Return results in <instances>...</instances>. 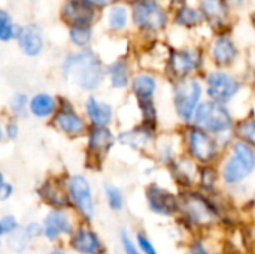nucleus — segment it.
Masks as SVG:
<instances>
[{
  "label": "nucleus",
  "instance_id": "23",
  "mask_svg": "<svg viewBox=\"0 0 255 254\" xmlns=\"http://www.w3.org/2000/svg\"><path fill=\"white\" fill-rule=\"evenodd\" d=\"M151 133H152V130L149 129V124H145V126L136 127L134 130L124 132V133L120 136V141H121L124 145H130V147H142V145H145V144L149 141Z\"/></svg>",
  "mask_w": 255,
  "mask_h": 254
},
{
  "label": "nucleus",
  "instance_id": "19",
  "mask_svg": "<svg viewBox=\"0 0 255 254\" xmlns=\"http://www.w3.org/2000/svg\"><path fill=\"white\" fill-rule=\"evenodd\" d=\"M28 111L36 117V118H48L52 114H57V102L51 94L46 93H39L34 94L30 99V108Z\"/></svg>",
  "mask_w": 255,
  "mask_h": 254
},
{
  "label": "nucleus",
  "instance_id": "4",
  "mask_svg": "<svg viewBox=\"0 0 255 254\" xmlns=\"http://www.w3.org/2000/svg\"><path fill=\"white\" fill-rule=\"evenodd\" d=\"M202 97V85L196 79H182L175 87L173 93V103L178 117L185 121L191 123L194 120L196 111L200 106Z\"/></svg>",
  "mask_w": 255,
  "mask_h": 254
},
{
  "label": "nucleus",
  "instance_id": "16",
  "mask_svg": "<svg viewBox=\"0 0 255 254\" xmlns=\"http://www.w3.org/2000/svg\"><path fill=\"white\" fill-rule=\"evenodd\" d=\"M63 15L73 25L87 27L93 18V9L87 3H81L78 0H69L64 6Z\"/></svg>",
  "mask_w": 255,
  "mask_h": 254
},
{
  "label": "nucleus",
  "instance_id": "29",
  "mask_svg": "<svg viewBox=\"0 0 255 254\" xmlns=\"http://www.w3.org/2000/svg\"><path fill=\"white\" fill-rule=\"evenodd\" d=\"M70 39L78 46H85L91 39V31L88 27L84 25H73L70 28Z\"/></svg>",
  "mask_w": 255,
  "mask_h": 254
},
{
  "label": "nucleus",
  "instance_id": "5",
  "mask_svg": "<svg viewBox=\"0 0 255 254\" xmlns=\"http://www.w3.org/2000/svg\"><path fill=\"white\" fill-rule=\"evenodd\" d=\"M67 193L78 213L85 220H91L94 217V199L88 180L79 174L72 175L67 180Z\"/></svg>",
  "mask_w": 255,
  "mask_h": 254
},
{
  "label": "nucleus",
  "instance_id": "39",
  "mask_svg": "<svg viewBox=\"0 0 255 254\" xmlns=\"http://www.w3.org/2000/svg\"><path fill=\"white\" fill-rule=\"evenodd\" d=\"M4 133L9 139H16L19 135V127L15 121H9L4 127Z\"/></svg>",
  "mask_w": 255,
  "mask_h": 254
},
{
  "label": "nucleus",
  "instance_id": "3",
  "mask_svg": "<svg viewBox=\"0 0 255 254\" xmlns=\"http://www.w3.org/2000/svg\"><path fill=\"white\" fill-rule=\"evenodd\" d=\"M194 127H199L211 135H223L233 126V118L229 109L218 102H203L196 111Z\"/></svg>",
  "mask_w": 255,
  "mask_h": 254
},
{
  "label": "nucleus",
  "instance_id": "34",
  "mask_svg": "<svg viewBox=\"0 0 255 254\" xmlns=\"http://www.w3.org/2000/svg\"><path fill=\"white\" fill-rule=\"evenodd\" d=\"M13 36V25L6 12H0V39L9 40Z\"/></svg>",
  "mask_w": 255,
  "mask_h": 254
},
{
  "label": "nucleus",
  "instance_id": "27",
  "mask_svg": "<svg viewBox=\"0 0 255 254\" xmlns=\"http://www.w3.org/2000/svg\"><path fill=\"white\" fill-rule=\"evenodd\" d=\"M31 237L28 235V232L24 229H18L16 232H13L12 235H9V247L16 252V253H21L22 250H25L27 244L30 243Z\"/></svg>",
  "mask_w": 255,
  "mask_h": 254
},
{
  "label": "nucleus",
  "instance_id": "10",
  "mask_svg": "<svg viewBox=\"0 0 255 254\" xmlns=\"http://www.w3.org/2000/svg\"><path fill=\"white\" fill-rule=\"evenodd\" d=\"M133 16L137 25L148 30H158L166 24V15L154 0L139 1L134 7Z\"/></svg>",
  "mask_w": 255,
  "mask_h": 254
},
{
  "label": "nucleus",
  "instance_id": "40",
  "mask_svg": "<svg viewBox=\"0 0 255 254\" xmlns=\"http://www.w3.org/2000/svg\"><path fill=\"white\" fill-rule=\"evenodd\" d=\"M190 254H209V253H208V250L205 249V246H203V244H200V243H194V244L191 246V249H190Z\"/></svg>",
  "mask_w": 255,
  "mask_h": 254
},
{
  "label": "nucleus",
  "instance_id": "36",
  "mask_svg": "<svg viewBox=\"0 0 255 254\" xmlns=\"http://www.w3.org/2000/svg\"><path fill=\"white\" fill-rule=\"evenodd\" d=\"M136 241H137V246H139L142 254H158L157 249L154 247V244L151 243V240L145 234L139 232L136 237Z\"/></svg>",
  "mask_w": 255,
  "mask_h": 254
},
{
  "label": "nucleus",
  "instance_id": "24",
  "mask_svg": "<svg viewBox=\"0 0 255 254\" xmlns=\"http://www.w3.org/2000/svg\"><path fill=\"white\" fill-rule=\"evenodd\" d=\"M109 76L114 88H124L128 84V72L123 61H117L109 67Z\"/></svg>",
  "mask_w": 255,
  "mask_h": 254
},
{
  "label": "nucleus",
  "instance_id": "42",
  "mask_svg": "<svg viewBox=\"0 0 255 254\" xmlns=\"http://www.w3.org/2000/svg\"><path fill=\"white\" fill-rule=\"evenodd\" d=\"M51 254H69V253H66V252H61V250H54V252H52Z\"/></svg>",
  "mask_w": 255,
  "mask_h": 254
},
{
  "label": "nucleus",
  "instance_id": "43",
  "mask_svg": "<svg viewBox=\"0 0 255 254\" xmlns=\"http://www.w3.org/2000/svg\"><path fill=\"white\" fill-rule=\"evenodd\" d=\"M253 19H254V24H255V13H254V16H253Z\"/></svg>",
  "mask_w": 255,
  "mask_h": 254
},
{
  "label": "nucleus",
  "instance_id": "14",
  "mask_svg": "<svg viewBox=\"0 0 255 254\" xmlns=\"http://www.w3.org/2000/svg\"><path fill=\"white\" fill-rule=\"evenodd\" d=\"M115 144V136L108 127H93L88 135V154L94 159L102 160L112 145Z\"/></svg>",
  "mask_w": 255,
  "mask_h": 254
},
{
  "label": "nucleus",
  "instance_id": "20",
  "mask_svg": "<svg viewBox=\"0 0 255 254\" xmlns=\"http://www.w3.org/2000/svg\"><path fill=\"white\" fill-rule=\"evenodd\" d=\"M39 195L45 199L46 204H49L51 207H54L55 210H61L66 208L70 204V198L69 193H64L58 189L57 184H54L52 181H46L40 189H39Z\"/></svg>",
  "mask_w": 255,
  "mask_h": 254
},
{
  "label": "nucleus",
  "instance_id": "32",
  "mask_svg": "<svg viewBox=\"0 0 255 254\" xmlns=\"http://www.w3.org/2000/svg\"><path fill=\"white\" fill-rule=\"evenodd\" d=\"M127 22V12L124 7H114L109 15V24L112 28L120 30L126 25Z\"/></svg>",
  "mask_w": 255,
  "mask_h": 254
},
{
  "label": "nucleus",
  "instance_id": "38",
  "mask_svg": "<svg viewBox=\"0 0 255 254\" xmlns=\"http://www.w3.org/2000/svg\"><path fill=\"white\" fill-rule=\"evenodd\" d=\"M215 178H217L215 172H214V171H211L209 168H206V169H203V171H202V184H203V186H206V187H212V186L215 184Z\"/></svg>",
  "mask_w": 255,
  "mask_h": 254
},
{
  "label": "nucleus",
  "instance_id": "18",
  "mask_svg": "<svg viewBox=\"0 0 255 254\" xmlns=\"http://www.w3.org/2000/svg\"><path fill=\"white\" fill-rule=\"evenodd\" d=\"M199 66V55H196L193 51H181L175 52L170 58V67L173 73L179 78L187 76Z\"/></svg>",
  "mask_w": 255,
  "mask_h": 254
},
{
  "label": "nucleus",
  "instance_id": "11",
  "mask_svg": "<svg viewBox=\"0 0 255 254\" xmlns=\"http://www.w3.org/2000/svg\"><path fill=\"white\" fill-rule=\"evenodd\" d=\"M42 228H43V237L49 241H55L61 235L73 234L72 222L67 217V214L63 213L61 210L49 211L42 222Z\"/></svg>",
  "mask_w": 255,
  "mask_h": 254
},
{
  "label": "nucleus",
  "instance_id": "28",
  "mask_svg": "<svg viewBox=\"0 0 255 254\" xmlns=\"http://www.w3.org/2000/svg\"><path fill=\"white\" fill-rule=\"evenodd\" d=\"M238 133L244 139V142H247L248 145L255 148V120L242 121L238 126Z\"/></svg>",
  "mask_w": 255,
  "mask_h": 254
},
{
  "label": "nucleus",
  "instance_id": "7",
  "mask_svg": "<svg viewBox=\"0 0 255 254\" xmlns=\"http://www.w3.org/2000/svg\"><path fill=\"white\" fill-rule=\"evenodd\" d=\"M181 207L184 210L185 217L194 225L206 226V225H211L217 217L215 208L203 196L197 193L185 195L182 201L179 202V208Z\"/></svg>",
  "mask_w": 255,
  "mask_h": 254
},
{
  "label": "nucleus",
  "instance_id": "13",
  "mask_svg": "<svg viewBox=\"0 0 255 254\" xmlns=\"http://www.w3.org/2000/svg\"><path fill=\"white\" fill-rule=\"evenodd\" d=\"M54 124L58 130H61L63 133H66L69 136H81L85 132L84 120L69 105L61 106L57 111V114L54 117Z\"/></svg>",
  "mask_w": 255,
  "mask_h": 254
},
{
  "label": "nucleus",
  "instance_id": "22",
  "mask_svg": "<svg viewBox=\"0 0 255 254\" xmlns=\"http://www.w3.org/2000/svg\"><path fill=\"white\" fill-rule=\"evenodd\" d=\"M212 57L218 64H230L236 57V48L230 39L220 37L212 48Z\"/></svg>",
  "mask_w": 255,
  "mask_h": 254
},
{
  "label": "nucleus",
  "instance_id": "37",
  "mask_svg": "<svg viewBox=\"0 0 255 254\" xmlns=\"http://www.w3.org/2000/svg\"><path fill=\"white\" fill-rule=\"evenodd\" d=\"M13 195V186L4 180V174H1V183H0V201L4 202Z\"/></svg>",
  "mask_w": 255,
  "mask_h": 254
},
{
  "label": "nucleus",
  "instance_id": "9",
  "mask_svg": "<svg viewBox=\"0 0 255 254\" xmlns=\"http://www.w3.org/2000/svg\"><path fill=\"white\" fill-rule=\"evenodd\" d=\"M146 201L149 210L160 216H172L179 210V199L157 184H151L146 189Z\"/></svg>",
  "mask_w": 255,
  "mask_h": 254
},
{
  "label": "nucleus",
  "instance_id": "33",
  "mask_svg": "<svg viewBox=\"0 0 255 254\" xmlns=\"http://www.w3.org/2000/svg\"><path fill=\"white\" fill-rule=\"evenodd\" d=\"M19 229L18 220L15 219V216H3L0 220V234L3 237L12 235L13 232H16Z\"/></svg>",
  "mask_w": 255,
  "mask_h": 254
},
{
  "label": "nucleus",
  "instance_id": "2",
  "mask_svg": "<svg viewBox=\"0 0 255 254\" xmlns=\"http://www.w3.org/2000/svg\"><path fill=\"white\" fill-rule=\"evenodd\" d=\"M255 169V150L244 141L233 144L232 154L223 166V180L229 186L239 184Z\"/></svg>",
  "mask_w": 255,
  "mask_h": 254
},
{
  "label": "nucleus",
  "instance_id": "12",
  "mask_svg": "<svg viewBox=\"0 0 255 254\" xmlns=\"http://www.w3.org/2000/svg\"><path fill=\"white\" fill-rule=\"evenodd\" d=\"M70 247L81 254H103L105 250L100 237L87 228H81L72 234Z\"/></svg>",
  "mask_w": 255,
  "mask_h": 254
},
{
  "label": "nucleus",
  "instance_id": "25",
  "mask_svg": "<svg viewBox=\"0 0 255 254\" xmlns=\"http://www.w3.org/2000/svg\"><path fill=\"white\" fill-rule=\"evenodd\" d=\"M202 10L206 16H209L214 21H223L226 16V6L221 0H203Z\"/></svg>",
  "mask_w": 255,
  "mask_h": 254
},
{
  "label": "nucleus",
  "instance_id": "21",
  "mask_svg": "<svg viewBox=\"0 0 255 254\" xmlns=\"http://www.w3.org/2000/svg\"><path fill=\"white\" fill-rule=\"evenodd\" d=\"M133 93L136 94L137 100H152L154 93L157 90V82L151 75H137L133 79Z\"/></svg>",
  "mask_w": 255,
  "mask_h": 254
},
{
  "label": "nucleus",
  "instance_id": "26",
  "mask_svg": "<svg viewBox=\"0 0 255 254\" xmlns=\"http://www.w3.org/2000/svg\"><path fill=\"white\" fill-rule=\"evenodd\" d=\"M105 196H106L108 205L112 211H121L124 208L123 193L118 187H115L112 184H105Z\"/></svg>",
  "mask_w": 255,
  "mask_h": 254
},
{
  "label": "nucleus",
  "instance_id": "41",
  "mask_svg": "<svg viewBox=\"0 0 255 254\" xmlns=\"http://www.w3.org/2000/svg\"><path fill=\"white\" fill-rule=\"evenodd\" d=\"M84 1H87V3H90V4H94V6H105V4H108L111 0H84Z\"/></svg>",
  "mask_w": 255,
  "mask_h": 254
},
{
  "label": "nucleus",
  "instance_id": "1",
  "mask_svg": "<svg viewBox=\"0 0 255 254\" xmlns=\"http://www.w3.org/2000/svg\"><path fill=\"white\" fill-rule=\"evenodd\" d=\"M64 76L82 90H96L103 81V67L91 52L70 55L63 66Z\"/></svg>",
  "mask_w": 255,
  "mask_h": 254
},
{
  "label": "nucleus",
  "instance_id": "15",
  "mask_svg": "<svg viewBox=\"0 0 255 254\" xmlns=\"http://www.w3.org/2000/svg\"><path fill=\"white\" fill-rule=\"evenodd\" d=\"M85 112L93 127H108L112 121V106L106 102H102L96 97H88L85 102Z\"/></svg>",
  "mask_w": 255,
  "mask_h": 254
},
{
  "label": "nucleus",
  "instance_id": "31",
  "mask_svg": "<svg viewBox=\"0 0 255 254\" xmlns=\"http://www.w3.org/2000/svg\"><path fill=\"white\" fill-rule=\"evenodd\" d=\"M200 13L191 7H182L178 13V22L182 25H196L197 22H200Z\"/></svg>",
  "mask_w": 255,
  "mask_h": 254
},
{
  "label": "nucleus",
  "instance_id": "17",
  "mask_svg": "<svg viewBox=\"0 0 255 254\" xmlns=\"http://www.w3.org/2000/svg\"><path fill=\"white\" fill-rule=\"evenodd\" d=\"M18 42H19L21 49L30 57L37 55L42 51V45H43L42 34H40V31H39V28L36 25L24 27L18 34Z\"/></svg>",
  "mask_w": 255,
  "mask_h": 254
},
{
  "label": "nucleus",
  "instance_id": "8",
  "mask_svg": "<svg viewBox=\"0 0 255 254\" xmlns=\"http://www.w3.org/2000/svg\"><path fill=\"white\" fill-rule=\"evenodd\" d=\"M208 96L218 103H226L236 96L241 84L224 72H214L208 76Z\"/></svg>",
  "mask_w": 255,
  "mask_h": 254
},
{
  "label": "nucleus",
  "instance_id": "35",
  "mask_svg": "<svg viewBox=\"0 0 255 254\" xmlns=\"http://www.w3.org/2000/svg\"><path fill=\"white\" fill-rule=\"evenodd\" d=\"M120 240H121V246H123V250H124V253L126 254H142L139 246H136V244L133 243V240L130 238V235H128L126 231L121 232Z\"/></svg>",
  "mask_w": 255,
  "mask_h": 254
},
{
  "label": "nucleus",
  "instance_id": "30",
  "mask_svg": "<svg viewBox=\"0 0 255 254\" xmlns=\"http://www.w3.org/2000/svg\"><path fill=\"white\" fill-rule=\"evenodd\" d=\"M27 108H30V102L27 100L25 94H15L10 100V111L15 114V117H25Z\"/></svg>",
  "mask_w": 255,
  "mask_h": 254
},
{
  "label": "nucleus",
  "instance_id": "6",
  "mask_svg": "<svg viewBox=\"0 0 255 254\" xmlns=\"http://www.w3.org/2000/svg\"><path fill=\"white\" fill-rule=\"evenodd\" d=\"M187 142H188L190 156L194 160H197L203 165H208L217 159L218 142L215 141V138L211 133L199 129V127H193L188 130Z\"/></svg>",
  "mask_w": 255,
  "mask_h": 254
}]
</instances>
